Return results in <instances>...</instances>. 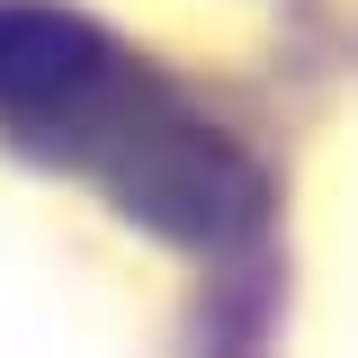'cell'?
Instances as JSON below:
<instances>
[{
    "label": "cell",
    "instance_id": "cell-1",
    "mask_svg": "<svg viewBox=\"0 0 358 358\" xmlns=\"http://www.w3.org/2000/svg\"><path fill=\"white\" fill-rule=\"evenodd\" d=\"M0 126L99 171V188L179 242H224L251 224V162L108 36L54 9H0Z\"/></svg>",
    "mask_w": 358,
    "mask_h": 358
}]
</instances>
